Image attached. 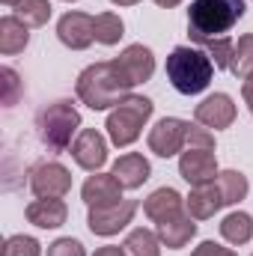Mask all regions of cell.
Instances as JSON below:
<instances>
[{"mask_svg":"<svg viewBox=\"0 0 253 256\" xmlns=\"http://www.w3.org/2000/svg\"><path fill=\"white\" fill-rule=\"evenodd\" d=\"M230 72H232L238 80H248V78L253 74V33H244V36L236 42Z\"/></svg>","mask_w":253,"mask_h":256,"instance_id":"24","label":"cell"},{"mask_svg":"<svg viewBox=\"0 0 253 256\" xmlns=\"http://www.w3.org/2000/svg\"><path fill=\"white\" fill-rule=\"evenodd\" d=\"M57 36L66 48L72 51H84L96 42V18L86 12H66L57 21Z\"/></svg>","mask_w":253,"mask_h":256,"instance_id":"12","label":"cell"},{"mask_svg":"<svg viewBox=\"0 0 253 256\" xmlns=\"http://www.w3.org/2000/svg\"><path fill=\"white\" fill-rule=\"evenodd\" d=\"M179 176L188 182L190 188L212 185L218 179V155L214 149H185L179 158Z\"/></svg>","mask_w":253,"mask_h":256,"instance_id":"9","label":"cell"},{"mask_svg":"<svg viewBox=\"0 0 253 256\" xmlns=\"http://www.w3.org/2000/svg\"><path fill=\"white\" fill-rule=\"evenodd\" d=\"M122 248H126L128 256H161V238H158V232L137 226L128 232Z\"/></svg>","mask_w":253,"mask_h":256,"instance_id":"23","label":"cell"},{"mask_svg":"<svg viewBox=\"0 0 253 256\" xmlns=\"http://www.w3.org/2000/svg\"><path fill=\"white\" fill-rule=\"evenodd\" d=\"M68 218L63 200H33L27 206V220L39 230H60Z\"/></svg>","mask_w":253,"mask_h":256,"instance_id":"18","label":"cell"},{"mask_svg":"<svg viewBox=\"0 0 253 256\" xmlns=\"http://www.w3.org/2000/svg\"><path fill=\"white\" fill-rule=\"evenodd\" d=\"M244 0H194L188 9V36L200 45L220 39L244 18Z\"/></svg>","mask_w":253,"mask_h":256,"instance_id":"2","label":"cell"},{"mask_svg":"<svg viewBox=\"0 0 253 256\" xmlns=\"http://www.w3.org/2000/svg\"><path fill=\"white\" fill-rule=\"evenodd\" d=\"M3 3H6V6H18L21 0H3Z\"/></svg>","mask_w":253,"mask_h":256,"instance_id":"37","label":"cell"},{"mask_svg":"<svg viewBox=\"0 0 253 256\" xmlns=\"http://www.w3.org/2000/svg\"><path fill=\"white\" fill-rule=\"evenodd\" d=\"M155 232H158L161 244H167L170 250H182L190 238L196 236V224H194V218H190V214L182 212V214H173V218L161 220Z\"/></svg>","mask_w":253,"mask_h":256,"instance_id":"17","label":"cell"},{"mask_svg":"<svg viewBox=\"0 0 253 256\" xmlns=\"http://www.w3.org/2000/svg\"><path fill=\"white\" fill-rule=\"evenodd\" d=\"M137 214V202L134 200H120L114 206H98V208H90L86 214V224L96 236H116L120 230H126L128 224L134 220Z\"/></svg>","mask_w":253,"mask_h":256,"instance_id":"8","label":"cell"},{"mask_svg":"<svg viewBox=\"0 0 253 256\" xmlns=\"http://www.w3.org/2000/svg\"><path fill=\"white\" fill-rule=\"evenodd\" d=\"M114 6H134V3H140V0H110Z\"/></svg>","mask_w":253,"mask_h":256,"instance_id":"36","label":"cell"},{"mask_svg":"<svg viewBox=\"0 0 253 256\" xmlns=\"http://www.w3.org/2000/svg\"><path fill=\"white\" fill-rule=\"evenodd\" d=\"M190 256H238L236 250H230V248H224V244H214V242H202L200 248H194V254Z\"/></svg>","mask_w":253,"mask_h":256,"instance_id":"32","label":"cell"},{"mask_svg":"<svg viewBox=\"0 0 253 256\" xmlns=\"http://www.w3.org/2000/svg\"><path fill=\"white\" fill-rule=\"evenodd\" d=\"M110 173L120 179V185H122L126 191H137V188H143V185L149 182L152 167H149V161H146L140 152H126V155H120V158L114 161Z\"/></svg>","mask_w":253,"mask_h":256,"instance_id":"15","label":"cell"},{"mask_svg":"<svg viewBox=\"0 0 253 256\" xmlns=\"http://www.w3.org/2000/svg\"><path fill=\"white\" fill-rule=\"evenodd\" d=\"M0 256H42V244L33 236H9Z\"/></svg>","mask_w":253,"mask_h":256,"instance_id":"27","label":"cell"},{"mask_svg":"<svg viewBox=\"0 0 253 256\" xmlns=\"http://www.w3.org/2000/svg\"><path fill=\"white\" fill-rule=\"evenodd\" d=\"M114 66H116V72L122 74V80L131 90L137 84H146L155 74V57H152V51L146 45H128L126 51L114 60Z\"/></svg>","mask_w":253,"mask_h":256,"instance_id":"10","label":"cell"},{"mask_svg":"<svg viewBox=\"0 0 253 256\" xmlns=\"http://www.w3.org/2000/svg\"><path fill=\"white\" fill-rule=\"evenodd\" d=\"M30 191L39 200H63L72 191V173L60 161H45L30 173Z\"/></svg>","mask_w":253,"mask_h":256,"instance_id":"7","label":"cell"},{"mask_svg":"<svg viewBox=\"0 0 253 256\" xmlns=\"http://www.w3.org/2000/svg\"><path fill=\"white\" fill-rule=\"evenodd\" d=\"M92 256H128L126 248H116V244H108V248H98Z\"/></svg>","mask_w":253,"mask_h":256,"instance_id":"34","label":"cell"},{"mask_svg":"<svg viewBox=\"0 0 253 256\" xmlns=\"http://www.w3.org/2000/svg\"><path fill=\"white\" fill-rule=\"evenodd\" d=\"M182 208H185V200H182V194L176 188H158V191L149 194L146 202H143L146 218L155 220V224H161V220H167L173 214H182Z\"/></svg>","mask_w":253,"mask_h":256,"instance_id":"16","label":"cell"},{"mask_svg":"<svg viewBox=\"0 0 253 256\" xmlns=\"http://www.w3.org/2000/svg\"><path fill=\"white\" fill-rule=\"evenodd\" d=\"M194 146V149H214V137L208 134V128L206 126H190V131H188V149Z\"/></svg>","mask_w":253,"mask_h":256,"instance_id":"31","label":"cell"},{"mask_svg":"<svg viewBox=\"0 0 253 256\" xmlns=\"http://www.w3.org/2000/svg\"><path fill=\"white\" fill-rule=\"evenodd\" d=\"M188 131L190 122L179 116H164L158 120L155 128L149 131V152H155L158 158H173L188 146Z\"/></svg>","mask_w":253,"mask_h":256,"instance_id":"6","label":"cell"},{"mask_svg":"<svg viewBox=\"0 0 253 256\" xmlns=\"http://www.w3.org/2000/svg\"><path fill=\"white\" fill-rule=\"evenodd\" d=\"M122 185H120V179L114 176V173H92L86 182H84V188H80V196H84V202L90 206V208H98V206H114V202H120L122 200Z\"/></svg>","mask_w":253,"mask_h":256,"instance_id":"14","label":"cell"},{"mask_svg":"<svg viewBox=\"0 0 253 256\" xmlns=\"http://www.w3.org/2000/svg\"><path fill=\"white\" fill-rule=\"evenodd\" d=\"M74 92H78V98L90 110H108V108H116L122 98L131 96V86L122 80V74L116 72L114 60H102V63L86 66L78 74Z\"/></svg>","mask_w":253,"mask_h":256,"instance_id":"1","label":"cell"},{"mask_svg":"<svg viewBox=\"0 0 253 256\" xmlns=\"http://www.w3.org/2000/svg\"><path fill=\"white\" fill-rule=\"evenodd\" d=\"M185 206H188V214L194 220H208V218H214L218 208L224 206V196L218 191V185L212 182V185L194 188V191L188 194V200H185Z\"/></svg>","mask_w":253,"mask_h":256,"instance_id":"20","label":"cell"},{"mask_svg":"<svg viewBox=\"0 0 253 256\" xmlns=\"http://www.w3.org/2000/svg\"><path fill=\"white\" fill-rule=\"evenodd\" d=\"M214 63L206 51H196L188 45H179L167 57V80L173 84L176 92L182 96H196L212 84Z\"/></svg>","mask_w":253,"mask_h":256,"instance_id":"3","label":"cell"},{"mask_svg":"<svg viewBox=\"0 0 253 256\" xmlns=\"http://www.w3.org/2000/svg\"><path fill=\"white\" fill-rule=\"evenodd\" d=\"M126 36V24L116 12H102L96 15V42L102 45H116Z\"/></svg>","mask_w":253,"mask_h":256,"instance_id":"25","label":"cell"},{"mask_svg":"<svg viewBox=\"0 0 253 256\" xmlns=\"http://www.w3.org/2000/svg\"><path fill=\"white\" fill-rule=\"evenodd\" d=\"M72 158H74L78 167H84L90 173H98L108 161V140L102 137V131L84 128L72 143Z\"/></svg>","mask_w":253,"mask_h":256,"instance_id":"11","label":"cell"},{"mask_svg":"<svg viewBox=\"0 0 253 256\" xmlns=\"http://www.w3.org/2000/svg\"><path fill=\"white\" fill-rule=\"evenodd\" d=\"M51 3L48 0H21L15 6V15L27 24V27H45L51 21Z\"/></svg>","mask_w":253,"mask_h":256,"instance_id":"26","label":"cell"},{"mask_svg":"<svg viewBox=\"0 0 253 256\" xmlns=\"http://www.w3.org/2000/svg\"><path fill=\"white\" fill-rule=\"evenodd\" d=\"M48 256H86V250L78 238H57L54 244H48Z\"/></svg>","mask_w":253,"mask_h":256,"instance_id":"30","label":"cell"},{"mask_svg":"<svg viewBox=\"0 0 253 256\" xmlns=\"http://www.w3.org/2000/svg\"><path fill=\"white\" fill-rule=\"evenodd\" d=\"M152 110H155V104H152V98H146V96H128L122 98L110 114H108V137H110V143L114 146H131L137 137H140V131L143 126L149 122V116H152Z\"/></svg>","mask_w":253,"mask_h":256,"instance_id":"4","label":"cell"},{"mask_svg":"<svg viewBox=\"0 0 253 256\" xmlns=\"http://www.w3.org/2000/svg\"><path fill=\"white\" fill-rule=\"evenodd\" d=\"M66 3H74V0H66Z\"/></svg>","mask_w":253,"mask_h":256,"instance_id":"38","label":"cell"},{"mask_svg":"<svg viewBox=\"0 0 253 256\" xmlns=\"http://www.w3.org/2000/svg\"><path fill=\"white\" fill-rule=\"evenodd\" d=\"M220 236H224L230 244H236V248L248 244L253 238V218L248 212H230V214L220 220Z\"/></svg>","mask_w":253,"mask_h":256,"instance_id":"21","label":"cell"},{"mask_svg":"<svg viewBox=\"0 0 253 256\" xmlns=\"http://www.w3.org/2000/svg\"><path fill=\"white\" fill-rule=\"evenodd\" d=\"M236 114H238V110H236V102H232L226 92H214V96H208V98H202V102L196 104L194 120L206 128L224 131V128H230L236 122Z\"/></svg>","mask_w":253,"mask_h":256,"instance_id":"13","label":"cell"},{"mask_svg":"<svg viewBox=\"0 0 253 256\" xmlns=\"http://www.w3.org/2000/svg\"><path fill=\"white\" fill-rule=\"evenodd\" d=\"M36 128H39V140L54 149V152H66L72 149V137L80 128V114L72 102H51L48 108L39 110L36 116Z\"/></svg>","mask_w":253,"mask_h":256,"instance_id":"5","label":"cell"},{"mask_svg":"<svg viewBox=\"0 0 253 256\" xmlns=\"http://www.w3.org/2000/svg\"><path fill=\"white\" fill-rule=\"evenodd\" d=\"M155 3H158V6H164V9H173V6H179L182 0H155Z\"/></svg>","mask_w":253,"mask_h":256,"instance_id":"35","label":"cell"},{"mask_svg":"<svg viewBox=\"0 0 253 256\" xmlns=\"http://www.w3.org/2000/svg\"><path fill=\"white\" fill-rule=\"evenodd\" d=\"M232 51H236V42H232L230 36H220V39L206 42V54L212 57L214 68H230V63H232Z\"/></svg>","mask_w":253,"mask_h":256,"instance_id":"28","label":"cell"},{"mask_svg":"<svg viewBox=\"0 0 253 256\" xmlns=\"http://www.w3.org/2000/svg\"><path fill=\"white\" fill-rule=\"evenodd\" d=\"M250 256H253V254H250Z\"/></svg>","mask_w":253,"mask_h":256,"instance_id":"39","label":"cell"},{"mask_svg":"<svg viewBox=\"0 0 253 256\" xmlns=\"http://www.w3.org/2000/svg\"><path fill=\"white\" fill-rule=\"evenodd\" d=\"M242 96H244V104L250 108V114H253V74L242 84Z\"/></svg>","mask_w":253,"mask_h":256,"instance_id":"33","label":"cell"},{"mask_svg":"<svg viewBox=\"0 0 253 256\" xmlns=\"http://www.w3.org/2000/svg\"><path fill=\"white\" fill-rule=\"evenodd\" d=\"M214 185H218V191H220V196H224V206H236V202H242V200L248 196V191H250L248 176L238 173V170H224V173H218Z\"/></svg>","mask_w":253,"mask_h":256,"instance_id":"22","label":"cell"},{"mask_svg":"<svg viewBox=\"0 0 253 256\" xmlns=\"http://www.w3.org/2000/svg\"><path fill=\"white\" fill-rule=\"evenodd\" d=\"M0 78H3V104H6V108H12V104L24 96V80H21V78H18V72H15V68H9V66L0 72Z\"/></svg>","mask_w":253,"mask_h":256,"instance_id":"29","label":"cell"},{"mask_svg":"<svg viewBox=\"0 0 253 256\" xmlns=\"http://www.w3.org/2000/svg\"><path fill=\"white\" fill-rule=\"evenodd\" d=\"M30 45V30L18 15H3L0 18V54L15 57Z\"/></svg>","mask_w":253,"mask_h":256,"instance_id":"19","label":"cell"}]
</instances>
